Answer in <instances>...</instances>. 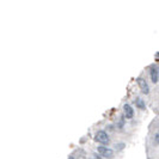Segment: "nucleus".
I'll list each match as a JSON object with an SVG mask.
<instances>
[{"instance_id":"nucleus-1","label":"nucleus","mask_w":159,"mask_h":159,"mask_svg":"<svg viewBox=\"0 0 159 159\" xmlns=\"http://www.w3.org/2000/svg\"><path fill=\"white\" fill-rule=\"evenodd\" d=\"M95 141L101 143V146H107L110 143V136L105 130H98L95 134Z\"/></svg>"},{"instance_id":"nucleus-2","label":"nucleus","mask_w":159,"mask_h":159,"mask_svg":"<svg viewBox=\"0 0 159 159\" xmlns=\"http://www.w3.org/2000/svg\"><path fill=\"white\" fill-rule=\"evenodd\" d=\"M97 152L101 154V157H103L105 159H112L115 156L114 150L109 148L108 146H98L97 147Z\"/></svg>"},{"instance_id":"nucleus-3","label":"nucleus","mask_w":159,"mask_h":159,"mask_svg":"<svg viewBox=\"0 0 159 159\" xmlns=\"http://www.w3.org/2000/svg\"><path fill=\"white\" fill-rule=\"evenodd\" d=\"M138 85H139V88H140V90L143 91L145 95H148L150 93V86H148V84H147V81L143 79V78H138Z\"/></svg>"},{"instance_id":"nucleus-4","label":"nucleus","mask_w":159,"mask_h":159,"mask_svg":"<svg viewBox=\"0 0 159 159\" xmlns=\"http://www.w3.org/2000/svg\"><path fill=\"white\" fill-rule=\"evenodd\" d=\"M150 77H151L152 81L156 84V83H158L159 80V70L158 67L156 66V65H152L151 67H150Z\"/></svg>"},{"instance_id":"nucleus-5","label":"nucleus","mask_w":159,"mask_h":159,"mask_svg":"<svg viewBox=\"0 0 159 159\" xmlns=\"http://www.w3.org/2000/svg\"><path fill=\"white\" fill-rule=\"evenodd\" d=\"M123 114H125L126 119H133L134 117V109L132 108V105L125 104L123 105Z\"/></svg>"},{"instance_id":"nucleus-6","label":"nucleus","mask_w":159,"mask_h":159,"mask_svg":"<svg viewBox=\"0 0 159 159\" xmlns=\"http://www.w3.org/2000/svg\"><path fill=\"white\" fill-rule=\"evenodd\" d=\"M134 103H135V105L139 108V109H145V108H146L143 99H141L140 97H136L135 99H134Z\"/></svg>"},{"instance_id":"nucleus-7","label":"nucleus","mask_w":159,"mask_h":159,"mask_svg":"<svg viewBox=\"0 0 159 159\" xmlns=\"http://www.w3.org/2000/svg\"><path fill=\"white\" fill-rule=\"evenodd\" d=\"M154 140H156V143H157V145H159V134H157V135L154 136Z\"/></svg>"},{"instance_id":"nucleus-8","label":"nucleus","mask_w":159,"mask_h":159,"mask_svg":"<svg viewBox=\"0 0 159 159\" xmlns=\"http://www.w3.org/2000/svg\"><path fill=\"white\" fill-rule=\"evenodd\" d=\"M68 159H74V158H73V157L71 156V157H68Z\"/></svg>"}]
</instances>
